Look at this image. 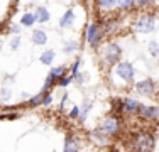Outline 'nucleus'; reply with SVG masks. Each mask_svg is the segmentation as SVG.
Instances as JSON below:
<instances>
[{
  "instance_id": "18",
  "label": "nucleus",
  "mask_w": 159,
  "mask_h": 152,
  "mask_svg": "<svg viewBox=\"0 0 159 152\" xmlns=\"http://www.w3.org/2000/svg\"><path fill=\"white\" fill-rule=\"evenodd\" d=\"M92 135H93V137H95V139H97V142H98V144H105V142H107V140H108V137L105 135L103 132L100 130V128H95V130L92 132Z\"/></svg>"
},
{
  "instance_id": "25",
  "label": "nucleus",
  "mask_w": 159,
  "mask_h": 152,
  "mask_svg": "<svg viewBox=\"0 0 159 152\" xmlns=\"http://www.w3.org/2000/svg\"><path fill=\"white\" fill-rule=\"evenodd\" d=\"M54 83H56V79L54 78H52V76L51 74H48V78H46V81H44V91H48L49 88H51V86L52 85H54Z\"/></svg>"
},
{
  "instance_id": "7",
  "label": "nucleus",
  "mask_w": 159,
  "mask_h": 152,
  "mask_svg": "<svg viewBox=\"0 0 159 152\" xmlns=\"http://www.w3.org/2000/svg\"><path fill=\"white\" fill-rule=\"evenodd\" d=\"M135 90H137V93L142 95V96H152V95L156 93V83L149 78L142 79V81L135 83Z\"/></svg>"
},
{
  "instance_id": "23",
  "label": "nucleus",
  "mask_w": 159,
  "mask_h": 152,
  "mask_svg": "<svg viewBox=\"0 0 159 152\" xmlns=\"http://www.w3.org/2000/svg\"><path fill=\"white\" fill-rule=\"evenodd\" d=\"M147 49H149V52L152 56H159V44L156 42V41H151L149 46H147Z\"/></svg>"
},
{
  "instance_id": "6",
  "label": "nucleus",
  "mask_w": 159,
  "mask_h": 152,
  "mask_svg": "<svg viewBox=\"0 0 159 152\" xmlns=\"http://www.w3.org/2000/svg\"><path fill=\"white\" fill-rule=\"evenodd\" d=\"M105 34H103V30L100 29V25L98 24H90L88 25V29H86V41H88V44L92 46L93 49H97L98 46H100L102 42V37H103Z\"/></svg>"
},
{
  "instance_id": "32",
  "label": "nucleus",
  "mask_w": 159,
  "mask_h": 152,
  "mask_svg": "<svg viewBox=\"0 0 159 152\" xmlns=\"http://www.w3.org/2000/svg\"><path fill=\"white\" fill-rule=\"evenodd\" d=\"M2 96L7 100V98L10 96V90H9V88H3V90H2Z\"/></svg>"
},
{
  "instance_id": "17",
  "label": "nucleus",
  "mask_w": 159,
  "mask_h": 152,
  "mask_svg": "<svg viewBox=\"0 0 159 152\" xmlns=\"http://www.w3.org/2000/svg\"><path fill=\"white\" fill-rule=\"evenodd\" d=\"M66 73H68V71H66V68H64V66H58V68H52L49 74H51L56 81H58V79L63 78V76H66Z\"/></svg>"
},
{
  "instance_id": "10",
  "label": "nucleus",
  "mask_w": 159,
  "mask_h": 152,
  "mask_svg": "<svg viewBox=\"0 0 159 152\" xmlns=\"http://www.w3.org/2000/svg\"><path fill=\"white\" fill-rule=\"evenodd\" d=\"M78 150H80V142L76 140V137L66 135V140H64V152H78Z\"/></svg>"
},
{
  "instance_id": "28",
  "label": "nucleus",
  "mask_w": 159,
  "mask_h": 152,
  "mask_svg": "<svg viewBox=\"0 0 159 152\" xmlns=\"http://www.w3.org/2000/svg\"><path fill=\"white\" fill-rule=\"evenodd\" d=\"M78 117H80V108L78 106H73L70 112V118H78Z\"/></svg>"
},
{
  "instance_id": "1",
  "label": "nucleus",
  "mask_w": 159,
  "mask_h": 152,
  "mask_svg": "<svg viewBox=\"0 0 159 152\" xmlns=\"http://www.w3.org/2000/svg\"><path fill=\"white\" fill-rule=\"evenodd\" d=\"M154 144H156L154 135L147 130H142V132H139V134H135L132 137L130 149L134 152H151L154 149Z\"/></svg>"
},
{
  "instance_id": "34",
  "label": "nucleus",
  "mask_w": 159,
  "mask_h": 152,
  "mask_svg": "<svg viewBox=\"0 0 159 152\" xmlns=\"http://www.w3.org/2000/svg\"><path fill=\"white\" fill-rule=\"evenodd\" d=\"M66 101H68V93L64 95V96H63V100H61V108L64 106V103H66Z\"/></svg>"
},
{
  "instance_id": "20",
  "label": "nucleus",
  "mask_w": 159,
  "mask_h": 152,
  "mask_svg": "<svg viewBox=\"0 0 159 152\" xmlns=\"http://www.w3.org/2000/svg\"><path fill=\"white\" fill-rule=\"evenodd\" d=\"M134 3H135V0H117V5H119L120 9H124V10L132 9V7H134Z\"/></svg>"
},
{
  "instance_id": "33",
  "label": "nucleus",
  "mask_w": 159,
  "mask_h": 152,
  "mask_svg": "<svg viewBox=\"0 0 159 152\" xmlns=\"http://www.w3.org/2000/svg\"><path fill=\"white\" fill-rule=\"evenodd\" d=\"M152 0H135V3H139V5H147V3H151Z\"/></svg>"
},
{
  "instance_id": "14",
  "label": "nucleus",
  "mask_w": 159,
  "mask_h": 152,
  "mask_svg": "<svg viewBox=\"0 0 159 152\" xmlns=\"http://www.w3.org/2000/svg\"><path fill=\"white\" fill-rule=\"evenodd\" d=\"M36 22H37L36 14H32V12L24 14V15H22V19H20V25H25V27H31V25H34Z\"/></svg>"
},
{
  "instance_id": "22",
  "label": "nucleus",
  "mask_w": 159,
  "mask_h": 152,
  "mask_svg": "<svg viewBox=\"0 0 159 152\" xmlns=\"http://www.w3.org/2000/svg\"><path fill=\"white\" fill-rule=\"evenodd\" d=\"M98 5L102 9H113L117 5V0H98Z\"/></svg>"
},
{
  "instance_id": "8",
  "label": "nucleus",
  "mask_w": 159,
  "mask_h": 152,
  "mask_svg": "<svg viewBox=\"0 0 159 152\" xmlns=\"http://www.w3.org/2000/svg\"><path fill=\"white\" fill-rule=\"evenodd\" d=\"M137 117L142 120H157L159 118V106H147V105H142L137 112Z\"/></svg>"
},
{
  "instance_id": "2",
  "label": "nucleus",
  "mask_w": 159,
  "mask_h": 152,
  "mask_svg": "<svg viewBox=\"0 0 159 152\" xmlns=\"http://www.w3.org/2000/svg\"><path fill=\"white\" fill-rule=\"evenodd\" d=\"M120 58H122V49H120L119 44L110 42V44L105 46V51H103L105 64H108V66H115L117 63H120Z\"/></svg>"
},
{
  "instance_id": "13",
  "label": "nucleus",
  "mask_w": 159,
  "mask_h": 152,
  "mask_svg": "<svg viewBox=\"0 0 159 152\" xmlns=\"http://www.w3.org/2000/svg\"><path fill=\"white\" fill-rule=\"evenodd\" d=\"M92 106H93V101H92V100H86L85 103H83V106L80 108V117H78L80 122H85V120H86V117H88Z\"/></svg>"
},
{
  "instance_id": "15",
  "label": "nucleus",
  "mask_w": 159,
  "mask_h": 152,
  "mask_svg": "<svg viewBox=\"0 0 159 152\" xmlns=\"http://www.w3.org/2000/svg\"><path fill=\"white\" fill-rule=\"evenodd\" d=\"M49 10L46 9V7H37V10H36V19H37V22H48L49 20Z\"/></svg>"
},
{
  "instance_id": "24",
  "label": "nucleus",
  "mask_w": 159,
  "mask_h": 152,
  "mask_svg": "<svg viewBox=\"0 0 159 152\" xmlns=\"http://www.w3.org/2000/svg\"><path fill=\"white\" fill-rule=\"evenodd\" d=\"M80 66H81V59L75 61V64L71 66V76H73V78H76V76L80 74V73H78V71H80Z\"/></svg>"
},
{
  "instance_id": "3",
  "label": "nucleus",
  "mask_w": 159,
  "mask_h": 152,
  "mask_svg": "<svg viewBox=\"0 0 159 152\" xmlns=\"http://www.w3.org/2000/svg\"><path fill=\"white\" fill-rule=\"evenodd\" d=\"M98 128H100V130L103 132L107 137H112V135L119 134L122 127H120V120L117 118L115 115H108V117H105V118H103V122L100 123V127H98Z\"/></svg>"
},
{
  "instance_id": "4",
  "label": "nucleus",
  "mask_w": 159,
  "mask_h": 152,
  "mask_svg": "<svg viewBox=\"0 0 159 152\" xmlns=\"http://www.w3.org/2000/svg\"><path fill=\"white\" fill-rule=\"evenodd\" d=\"M115 74L119 76L120 79H124L125 83L134 81V76H135V69L130 63L127 61H120V63L115 64Z\"/></svg>"
},
{
  "instance_id": "29",
  "label": "nucleus",
  "mask_w": 159,
  "mask_h": 152,
  "mask_svg": "<svg viewBox=\"0 0 159 152\" xmlns=\"http://www.w3.org/2000/svg\"><path fill=\"white\" fill-rule=\"evenodd\" d=\"M51 101H52V95H44V100H43V105H51Z\"/></svg>"
},
{
  "instance_id": "9",
  "label": "nucleus",
  "mask_w": 159,
  "mask_h": 152,
  "mask_svg": "<svg viewBox=\"0 0 159 152\" xmlns=\"http://www.w3.org/2000/svg\"><path fill=\"white\" fill-rule=\"evenodd\" d=\"M141 106H142V103L139 100H135V98H125L122 101V112L129 113V115H137Z\"/></svg>"
},
{
  "instance_id": "35",
  "label": "nucleus",
  "mask_w": 159,
  "mask_h": 152,
  "mask_svg": "<svg viewBox=\"0 0 159 152\" xmlns=\"http://www.w3.org/2000/svg\"><path fill=\"white\" fill-rule=\"evenodd\" d=\"M0 51H2V44H0Z\"/></svg>"
},
{
  "instance_id": "16",
  "label": "nucleus",
  "mask_w": 159,
  "mask_h": 152,
  "mask_svg": "<svg viewBox=\"0 0 159 152\" xmlns=\"http://www.w3.org/2000/svg\"><path fill=\"white\" fill-rule=\"evenodd\" d=\"M54 51H52V49H48V51H44L43 52V54H41V63H43V64H48V66H49V64H52V61H54Z\"/></svg>"
},
{
  "instance_id": "31",
  "label": "nucleus",
  "mask_w": 159,
  "mask_h": 152,
  "mask_svg": "<svg viewBox=\"0 0 159 152\" xmlns=\"http://www.w3.org/2000/svg\"><path fill=\"white\" fill-rule=\"evenodd\" d=\"M75 79H76L78 83H85V81H86V76H85V74H78Z\"/></svg>"
},
{
  "instance_id": "19",
  "label": "nucleus",
  "mask_w": 159,
  "mask_h": 152,
  "mask_svg": "<svg viewBox=\"0 0 159 152\" xmlns=\"http://www.w3.org/2000/svg\"><path fill=\"white\" fill-rule=\"evenodd\" d=\"M44 95H46V91H41L39 95H36V96H32L31 100H29V105L31 106H36V105H41L44 100Z\"/></svg>"
},
{
  "instance_id": "11",
  "label": "nucleus",
  "mask_w": 159,
  "mask_h": 152,
  "mask_svg": "<svg viewBox=\"0 0 159 152\" xmlns=\"http://www.w3.org/2000/svg\"><path fill=\"white\" fill-rule=\"evenodd\" d=\"M73 22H75V12L70 9V10H66V12L63 14L61 20H59V25H61V27H71Z\"/></svg>"
},
{
  "instance_id": "30",
  "label": "nucleus",
  "mask_w": 159,
  "mask_h": 152,
  "mask_svg": "<svg viewBox=\"0 0 159 152\" xmlns=\"http://www.w3.org/2000/svg\"><path fill=\"white\" fill-rule=\"evenodd\" d=\"M10 32L19 34V32H20V25H17V24H10Z\"/></svg>"
},
{
  "instance_id": "26",
  "label": "nucleus",
  "mask_w": 159,
  "mask_h": 152,
  "mask_svg": "<svg viewBox=\"0 0 159 152\" xmlns=\"http://www.w3.org/2000/svg\"><path fill=\"white\" fill-rule=\"evenodd\" d=\"M73 79H75L73 76H63V78L58 81V85H59V86H68L71 81H73Z\"/></svg>"
},
{
  "instance_id": "12",
  "label": "nucleus",
  "mask_w": 159,
  "mask_h": 152,
  "mask_svg": "<svg viewBox=\"0 0 159 152\" xmlns=\"http://www.w3.org/2000/svg\"><path fill=\"white\" fill-rule=\"evenodd\" d=\"M32 42L36 46H44L48 42V34L44 30H34L32 32Z\"/></svg>"
},
{
  "instance_id": "5",
  "label": "nucleus",
  "mask_w": 159,
  "mask_h": 152,
  "mask_svg": "<svg viewBox=\"0 0 159 152\" xmlns=\"http://www.w3.org/2000/svg\"><path fill=\"white\" fill-rule=\"evenodd\" d=\"M154 27H156V19L152 15H142L134 24V30L139 34H149L154 30Z\"/></svg>"
},
{
  "instance_id": "21",
  "label": "nucleus",
  "mask_w": 159,
  "mask_h": 152,
  "mask_svg": "<svg viewBox=\"0 0 159 152\" xmlns=\"http://www.w3.org/2000/svg\"><path fill=\"white\" fill-rule=\"evenodd\" d=\"M76 49H78V44H76V42H73V41H70V42L64 44V49H63V51L66 52V54H73V52L76 51Z\"/></svg>"
},
{
  "instance_id": "27",
  "label": "nucleus",
  "mask_w": 159,
  "mask_h": 152,
  "mask_svg": "<svg viewBox=\"0 0 159 152\" xmlns=\"http://www.w3.org/2000/svg\"><path fill=\"white\" fill-rule=\"evenodd\" d=\"M19 46H20V37L16 36L12 41H10V47H12L14 51H16V49H19Z\"/></svg>"
}]
</instances>
